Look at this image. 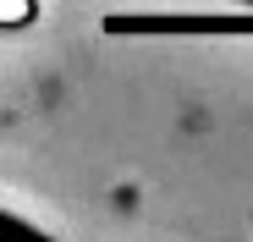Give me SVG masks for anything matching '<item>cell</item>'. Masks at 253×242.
<instances>
[{
    "instance_id": "1",
    "label": "cell",
    "mask_w": 253,
    "mask_h": 242,
    "mask_svg": "<svg viewBox=\"0 0 253 242\" xmlns=\"http://www.w3.org/2000/svg\"><path fill=\"white\" fill-rule=\"evenodd\" d=\"M0 242H55V237H44L39 226H28V220H17L11 209H0Z\"/></svg>"
}]
</instances>
